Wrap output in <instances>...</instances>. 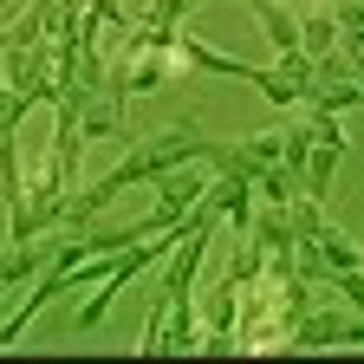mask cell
Here are the masks:
<instances>
[{
    "instance_id": "7a4b0ae2",
    "label": "cell",
    "mask_w": 364,
    "mask_h": 364,
    "mask_svg": "<svg viewBox=\"0 0 364 364\" xmlns=\"http://www.w3.org/2000/svg\"><path fill=\"white\" fill-rule=\"evenodd\" d=\"M312 241H318V254H326V267H332V273H358V267H364V254H358V247H351V241L338 235V228H332V221H326V228H318V235H312Z\"/></svg>"
},
{
    "instance_id": "6da1fadb",
    "label": "cell",
    "mask_w": 364,
    "mask_h": 364,
    "mask_svg": "<svg viewBox=\"0 0 364 364\" xmlns=\"http://www.w3.org/2000/svg\"><path fill=\"white\" fill-rule=\"evenodd\" d=\"M176 65H182V72H215V78H247V85H254V72H260V65H241V59L208 53V46L189 39V33H176Z\"/></svg>"
}]
</instances>
